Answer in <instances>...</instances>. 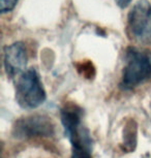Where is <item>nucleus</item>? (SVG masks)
<instances>
[{
	"mask_svg": "<svg viewBox=\"0 0 151 158\" xmlns=\"http://www.w3.org/2000/svg\"><path fill=\"white\" fill-rule=\"evenodd\" d=\"M61 122L72 145V158H93L92 141L83 124V111L80 106L69 103L61 110Z\"/></svg>",
	"mask_w": 151,
	"mask_h": 158,
	"instance_id": "1",
	"label": "nucleus"
},
{
	"mask_svg": "<svg viewBox=\"0 0 151 158\" xmlns=\"http://www.w3.org/2000/svg\"><path fill=\"white\" fill-rule=\"evenodd\" d=\"M151 79V55L137 48H128L125 54V66L121 87L131 90Z\"/></svg>",
	"mask_w": 151,
	"mask_h": 158,
	"instance_id": "2",
	"label": "nucleus"
},
{
	"mask_svg": "<svg viewBox=\"0 0 151 158\" xmlns=\"http://www.w3.org/2000/svg\"><path fill=\"white\" fill-rule=\"evenodd\" d=\"M46 91L40 77L34 68H30L17 77L16 100L21 108L33 110L46 100Z\"/></svg>",
	"mask_w": 151,
	"mask_h": 158,
	"instance_id": "3",
	"label": "nucleus"
},
{
	"mask_svg": "<svg viewBox=\"0 0 151 158\" xmlns=\"http://www.w3.org/2000/svg\"><path fill=\"white\" fill-rule=\"evenodd\" d=\"M127 35L140 44H151V3L139 0L127 16Z\"/></svg>",
	"mask_w": 151,
	"mask_h": 158,
	"instance_id": "4",
	"label": "nucleus"
},
{
	"mask_svg": "<svg viewBox=\"0 0 151 158\" xmlns=\"http://www.w3.org/2000/svg\"><path fill=\"white\" fill-rule=\"evenodd\" d=\"M55 132V125L51 118L45 115H33L20 118L13 128L14 135L18 139L48 138Z\"/></svg>",
	"mask_w": 151,
	"mask_h": 158,
	"instance_id": "5",
	"label": "nucleus"
},
{
	"mask_svg": "<svg viewBox=\"0 0 151 158\" xmlns=\"http://www.w3.org/2000/svg\"><path fill=\"white\" fill-rule=\"evenodd\" d=\"M27 52L23 43H14L4 48V68L10 77H16L26 70Z\"/></svg>",
	"mask_w": 151,
	"mask_h": 158,
	"instance_id": "6",
	"label": "nucleus"
},
{
	"mask_svg": "<svg viewBox=\"0 0 151 158\" xmlns=\"http://www.w3.org/2000/svg\"><path fill=\"white\" fill-rule=\"evenodd\" d=\"M18 0H0V10H1L2 14L8 13V11L13 10L15 6H16Z\"/></svg>",
	"mask_w": 151,
	"mask_h": 158,
	"instance_id": "7",
	"label": "nucleus"
},
{
	"mask_svg": "<svg viewBox=\"0 0 151 158\" xmlns=\"http://www.w3.org/2000/svg\"><path fill=\"white\" fill-rule=\"evenodd\" d=\"M115 2H116V3L119 5L121 8H124V7H126L129 3H131L132 0H115Z\"/></svg>",
	"mask_w": 151,
	"mask_h": 158,
	"instance_id": "8",
	"label": "nucleus"
}]
</instances>
